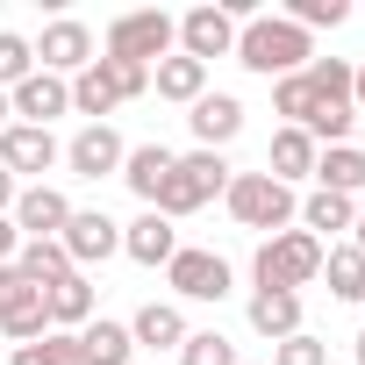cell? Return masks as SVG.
<instances>
[{
	"label": "cell",
	"instance_id": "9a60e30c",
	"mask_svg": "<svg viewBox=\"0 0 365 365\" xmlns=\"http://www.w3.org/2000/svg\"><path fill=\"white\" fill-rule=\"evenodd\" d=\"M187 122H194V136H201V150H222V143H230V136L244 129V101H237V93H201Z\"/></svg>",
	"mask_w": 365,
	"mask_h": 365
},
{
	"label": "cell",
	"instance_id": "836d02e7",
	"mask_svg": "<svg viewBox=\"0 0 365 365\" xmlns=\"http://www.w3.org/2000/svg\"><path fill=\"white\" fill-rule=\"evenodd\" d=\"M272 365H329V351H322V336L294 329V336H279V344H272Z\"/></svg>",
	"mask_w": 365,
	"mask_h": 365
},
{
	"label": "cell",
	"instance_id": "8fae6325",
	"mask_svg": "<svg viewBox=\"0 0 365 365\" xmlns=\"http://www.w3.org/2000/svg\"><path fill=\"white\" fill-rule=\"evenodd\" d=\"M179 58H194V65L237 58V22L222 8H187V15H179Z\"/></svg>",
	"mask_w": 365,
	"mask_h": 365
},
{
	"label": "cell",
	"instance_id": "9c48e42d",
	"mask_svg": "<svg viewBox=\"0 0 365 365\" xmlns=\"http://www.w3.org/2000/svg\"><path fill=\"white\" fill-rule=\"evenodd\" d=\"M93 65V29L86 22H43V43H36V72H58V79H79Z\"/></svg>",
	"mask_w": 365,
	"mask_h": 365
},
{
	"label": "cell",
	"instance_id": "603a6c76",
	"mask_svg": "<svg viewBox=\"0 0 365 365\" xmlns=\"http://www.w3.org/2000/svg\"><path fill=\"white\" fill-rule=\"evenodd\" d=\"M129 336L150 344V351H179V344H187V315H179L172 301H143L136 322H129Z\"/></svg>",
	"mask_w": 365,
	"mask_h": 365
},
{
	"label": "cell",
	"instance_id": "5b68a950",
	"mask_svg": "<svg viewBox=\"0 0 365 365\" xmlns=\"http://www.w3.org/2000/svg\"><path fill=\"white\" fill-rule=\"evenodd\" d=\"M172 43H179V22L172 15H158V8H136V15H115L108 22V58H122V65H158V58H172Z\"/></svg>",
	"mask_w": 365,
	"mask_h": 365
},
{
	"label": "cell",
	"instance_id": "b9f144b4",
	"mask_svg": "<svg viewBox=\"0 0 365 365\" xmlns=\"http://www.w3.org/2000/svg\"><path fill=\"white\" fill-rule=\"evenodd\" d=\"M358 365H365V336H358Z\"/></svg>",
	"mask_w": 365,
	"mask_h": 365
},
{
	"label": "cell",
	"instance_id": "f546056e",
	"mask_svg": "<svg viewBox=\"0 0 365 365\" xmlns=\"http://www.w3.org/2000/svg\"><path fill=\"white\" fill-rule=\"evenodd\" d=\"M8 365H86V351H79L72 329H51V336H36V344H15Z\"/></svg>",
	"mask_w": 365,
	"mask_h": 365
},
{
	"label": "cell",
	"instance_id": "484cf974",
	"mask_svg": "<svg viewBox=\"0 0 365 365\" xmlns=\"http://www.w3.org/2000/svg\"><path fill=\"white\" fill-rule=\"evenodd\" d=\"M351 222H358V208H351L344 194H322V187H315V194L301 201V230H308L315 244H322L329 230H351Z\"/></svg>",
	"mask_w": 365,
	"mask_h": 365
},
{
	"label": "cell",
	"instance_id": "4316f807",
	"mask_svg": "<svg viewBox=\"0 0 365 365\" xmlns=\"http://www.w3.org/2000/svg\"><path fill=\"white\" fill-rule=\"evenodd\" d=\"M308 93H315V108H351V58H315Z\"/></svg>",
	"mask_w": 365,
	"mask_h": 365
},
{
	"label": "cell",
	"instance_id": "f1b7e54d",
	"mask_svg": "<svg viewBox=\"0 0 365 365\" xmlns=\"http://www.w3.org/2000/svg\"><path fill=\"white\" fill-rule=\"evenodd\" d=\"M322 279H329V294H336V301H365V258H358L351 244L322 251Z\"/></svg>",
	"mask_w": 365,
	"mask_h": 365
},
{
	"label": "cell",
	"instance_id": "ac0fdd59",
	"mask_svg": "<svg viewBox=\"0 0 365 365\" xmlns=\"http://www.w3.org/2000/svg\"><path fill=\"white\" fill-rule=\"evenodd\" d=\"M265 172L279 179V187H294V179H308V172H315V136H308V129H272Z\"/></svg>",
	"mask_w": 365,
	"mask_h": 365
},
{
	"label": "cell",
	"instance_id": "4fadbf2b",
	"mask_svg": "<svg viewBox=\"0 0 365 365\" xmlns=\"http://www.w3.org/2000/svg\"><path fill=\"white\" fill-rule=\"evenodd\" d=\"M122 158H129V143H122L108 122H86V129L65 143V165H72L79 179H108V172H122Z\"/></svg>",
	"mask_w": 365,
	"mask_h": 365
},
{
	"label": "cell",
	"instance_id": "52a82bcc",
	"mask_svg": "<svg viewBox=\"0 0 365 365\" xmlns=\"http://www.w3.org/2000/svg\"><path fill=\"white\" fill-rule=\"evenodd\" d=\"M165 279H172V294H179V301H222V294H230V258L179 244V251H172V265H165Z\"/></svg>",
	"mask_w": 365,
	"mask_h": 365
},
{
	"label": "cell",
	"instance_id": "3957f363",
	"mask_svg": "<svg viewBox=\"0 0 365 365\" xmlns=\"http://www.w3.org/2000/svg\"><path fill=\"white\" fill-rule=\"evenodd\" d=\"M322 251H329V244H315L308 230H279V237L258 244L251 272H258V287H272V294H301L308 279H322Z\"/></svg>",
	"mask_w": 365,
	"mask_h": 365
},
{
	"label": "cell",
	"instance_id": "4dcf8cb0",
	"mask_svg": "<svg viewBox=\"0 0 365 365\" xmlns=\"http://www.w3.org/2000/svg\"><path fill=\"white\" fill-rule=\"evenodd\" d=\"M179 365H244L237 344L222 329H187V344H179Z\"/></svg>",
	"mask_w": 365,
	"mask_h": 365
},
{
	"label": "cell",
	"instance_id": "60d3db41",
	"mask_svg": "<svg viewBox=\"0 0 365 365\" xmlns=\"http://www.w3.org/2000/svg\"><path fill=\"white\" fill-rule=\"evenodd\" d=\"M8 122H15V108H8V93H0V129H8Z\"/></svg>",
	"mask_w": 365,
	"mask_h": 365
},
{
	"label": "cell",
	"instance_id": "6da1fadb",
	"mask_svg": "<svg viewBox=\"0 0 365 365\" xmlns=\"http://www.w3.org/2000/svg\"><path fill=\"white\" fill-rule=\"evenodd\" d=\"M237 65H251V72H279V79H294V72H308L315 65V43H308V29H294L287 15H258V22H244L237 29Z\"/></svg>",
	"mask_w": 365,
	"mask_h": 365
},
{
	"label": "cell",
	"instance_id": "7a4b0ae2",
	"mask_svg": "<svg viewBox=\"0 0 365 365\" xmlns=\"http://www.w3.org/2000/svg\"><path fill=\"white\" fill-rule=\"evenodd\" d=\"M230 165H222V150H187V158H179L172 172H165V187H158V215L165 222H179V215H194L201 201H215V194H230Z\"/></svg>",
	"mask_w": 365,
	"mask_h": 365
},
{
	"label": "cell",
	"instance_id": "277c9868",
	"mask_svg": "<svg viewBox=\"0 0 365 365\" xmlns=\"http://www.w3.org/2000/svg\"><path fill=\"white\" fill-rule=\"evenodd\" d=\"M222 201H230V215H237L244 230H272V237H279V230H287V222L301 215V201H294V187H279L272 172H237Z\"/></svg>",
	"mask_w": 365,
	"mask_h": 365
},
{
	"label": "cell",
	"instance_id": "e575fe53",
	"mask_svg": "<svg viewBox=\"0 0 365 365\" xmlns=\"http://www.w3.org/2000/svg\"><path fill=\"white\" fill-rule=\"evenodd\" d=\"M351 8H344V0H294V8H287V22L294 29H336Z\"/></svg>",
	"mask_w": 365,
	"mask_h": 365
},
{
	"label": "cell",
	"instance_id": "d4e9b609",
	"mask_svg": "<svg viewBox=\"0 0 365 365\" xmlns=\"http://www.w3.org/2000/svg\"><path fill=\"white\" fill-rule=\"evenodd\" d=\"M79 351H86V365H129V351H136V336H129V322H86L79 329Z\"/></svg>",
	"mask_w": 365,
	"mask_h": 365
},
{
	"label": "cell",
	"instance_id": "30bf717a",
	"mask_svg": "<svg viewBox=\"0 0 365 365\" xmlns=\"http://www.w3.org/2000/svg\"><path fill=\"white\" fill-rule=\"evenodd\" d=\"M65 258H72V272H86V265H101V258H115L122 251V222H108L101 208H72V222H65Z\"/></svg>",
	"mask_w": 365,
	"mask_h": 365
},
{
	"label": "cell",
	"instance_id": "ab89813d",
	"mask_svg": "<svg viewBox=\"0 0 365 365\" xmlns=\"http://www.w3.org/2000/svg\"><path fill=\"white\" fill-rule=\"evenodd\" d=\"M351 230H358V237H351V251H358V258H365V215H358V222H351Z\"/></svg>",
	"mask_w": 365,
	"mask_h": 365
},
{
	"label": "cell",
	"instance_id": "83f0119b",
	"mask_svg": "<svg viewBox=\"0 0 365 365\" xmlns=\"http://www.w3.org/2000/svg\"><path fill=\"white\" fill-rule=\"evenodd\" d=\"M15 272L36 279V287H58V279L72 272V258H65V244L51 237V244H22V251H15Z\"/></svg>",
	"mask_w": 365,
	"mask_h": 365
},
{
	"label": "cell",
	"instance_id": "d6986e66",
	"mask_svg": "<svg viewBox=\"0 0 365 365\" xmlns=\"http://www.w3.org/2000/svg\"><path fill=\"white\" fill-rule=\"evenodd\" d=\"M72 108L93 115V122H108V115L122 108V86H115V65H108V58H93V65L72 79Z\"/></svg>",
	"mask_w": 365,
	"mask_h": 365
},
{
	"label": "cell",
	"instance_id": "cb8c5ba5",
	"mask_svg": "<svg viewBox=\"0 0 365 365\" xmlns=\"http://www.w3.org/2000/svg\"><path fill=\"white\" fill-rule=\"evenodd\" d=\"M251 329H258L265 344L294 336V329H301V294H272V287H258V294H251Z\"/></svg>",
	"mask_w": 365,
	"mask_h": 365
},
{
	"label": "cell",
	"instance_id": "f35d334b",
	"mask_svg": "<svg viewBox=\"0 0 365 365\" xmlns=\"http://www.w3.org/2000/svg\"><path fill=\"white\" fill-rule=\"evenodd\" d=\"M8 208H15V172L0 165V215H8Z\"/></svg>",
	"mask_w": 365,
	"mask_h": 365
},
{
	"label": "cell",
	"instance_id": "ffe728a7",
	"mask_svg": "<svg viewBox=\"0 0 365 365\" xmlns=\"http://www.w3.org/2000/svg\"><path fill=\"white\" fill-rule=\"evenodd\" d=\"M150 86H158V101H187V108H194V101L208 93V65H194V58L172 51V58L150 65Z\"/></svg>",
	"mask_w": 365,
	"mask_h": 365
},
{
	"label": "cell",
	"instance_id": "8992f818",
	"mask_svg": "<svg viewBox=\"0 0 365 365\" xmlns=\"http://www.w3.org/2000/svg\"><path fill=\"white\" fill-rule=\"evenodd\" d=\"M0 329H8L15 344H36V336H51L43 287H36V279H22L15 265H0Z\"/></svg>",
	"mask_w": 365,
	"mask_h": 365
},
{
	"label": "cell",
	"instance_id": "7402d4cb",
	"mask_svg": "<svg viewBox=\"0 0 365 365\" xmlns=\"http://www.w3.org/2000/svg\"><path fill=\"white\" fill-rule=\"evenodd\" d=\"M172 165H179V158H172L165 143H136V150L122 158V179H129V194H136L143 208L158 201V187H165V172H172Z\"/></svg>",
	"mask_w": 365,
	"mask_h": 365
},
{
	"label": "cell",
	"instance_id": "d6a6232c",
	"mask_svg": "<svg viewBox=\"0 0 365 365\" xmlns=\"http://www.w3.org/2000/svg\"><path fill=\"white\" fill-rule=\"evenodd\" d=\"M272 108L287 115V129H308V115H315V93H308V72L279 79V86H272Z\"/></svg>",
	"mask_w": 365,
	"mask_h": 365
},
{
	"label": "cell",
	"instance_id": "d590c367",
	"mask_svg": "<svg viewBox=\"0 0 365 365\" xmlns=\"http://www.w3.org/2000/svg\"><path fill=\"white\" fill-rule=\"evenodd\" d=\"M108 65H115V86H122V101L150 93V72H143V65H122V58H108Z\"/></svg>",
	"mask_w": 365,
	"mask_h": 365
},
{
	"label": "cell",
	"instance_id": "74e56055",
	"mask_svg": "<svg viewBox=\"0 0 365 365\" xmlns=\"http://www.w3.org/2000/svg\"><path fill=\"white\" fill-rule=\"evenodd\" d=\"M351 108L365 115V65H351Z\"/></svg>",
	"mask_w": 365,
	"mask_h": 365
},
{
	"label": "cell",
	"instance_id": "5bb4252c",
	"mask_svg": "<svg viewBox=\"0 0 365 365\" xmlns=\"http://www.w3.org/2000/svg\"><path fill=\"white\" fill-rule=\"evenodd\" d=\"M65 150H58V136L51 129H29V122H8V129H0V165H8L15 179L22 172H51Z\"/></svg>",
	"mask_w": 365,
	"mask_h": 365
},
{
	"label": "cell",
	"instance_id": "44dd1931",
	"mask_svg": "<svg viewBox=\"0 0 365 365\" xmlns=\"http://www.w3.org/2000/svg\"><path fill=\"white\" fill-rule=\"evenodd\" d=\"M315 179H322V194H358L365 187V150L358 143H329V150H315Z\"/></svg>",
	"mask_w": 365,
	"mask_h": 365
},
{
	"label": "cell",
	"instance_id": "1f68e13d",
	"mask_svg": "<svg viewBox=\"0 0 365 365\" xmlns=\"http://www.w3.org/2000/svg\"><path fill=\"white\" fill-rule=\"evenodd\" d=\"M29 72H36V43L15 36V29H0V93H15Z\"/></svg>",
	"mask_w": 365,
	"mask_h": 365
},
{
	"label": "cell",
	"instance_id": "2e32d148",
	"mask_svg": "<svg viewBox=\"0 0 365 365\" xmlns=\"http://www.w3.org/2000/svg\"><path fill=\"white\" fill-rule=\"evenodd\" d=\"M122 251H129L136 265H172V251H179V230H172L158 208H143V215L122 230Z\"/></svg>",
	"mask_w": 365,
	"mask_h": 365
},
{
	"label": "cell",
	"instance_id": "8d00e7d4",
	"mask_svg": "<svg viewBox=\"0 0 365 365\" xmlns=\"http://www.w3.org/2000/svg\"><path fill=\"white\" fill-rule=\"evenodd\" d=\"M15 251H22V230H15L8 215H0V265H15Z\"/></svg>",
	"mask_w": 365,
	"mask_h": 365
},
{
	"label": "cell",
	"instance_id": "7c38bea8",
	"mask_svg": "<svg viewBox=\"0 0 365 365\" xmlns=\"http://www.w3.org/2000/svg\"><path fill=\"white\" fill-rule=\"evenodd\" d=\"M8 108H15L29 129H51V115H72V79H58V72H29V79L8 93Z\"/></svg>",
	"mask_w": 365,
	"mask_h": 365
},
{
	"label": "cell",
	"instance_id": "e0dca14e",
	"mask_svg": "<svg viewBox=\"0 0 365 365\" xmlns=\"http://www.w3.org/2000/svg\"><path fill=\"white\" fill-rule=\"evenodd\" d=\"M43 308H51V329H86L93 322V279L86 272H65L58 287H43Z\"/></svg>",
	"mask_w": 365,
	"mask_h": 365
},
{
	"label": "cell",
	"instance_id": "ba28073f",
	"mask_svg": "<svg viewBox=\"0 0 365 365\" xmlns=\"http://www.w3.org/2000/svg\"><path fill=\"white\" fill-rule=\"evenodd\" d=\"M8 222L22 230V244H51V237H65V222H72V201L58 194V187H22L15 194V208H8Z\"/></svg>",
	"mask_w": 365,
	"mask_h": 365
}]
</instances>
